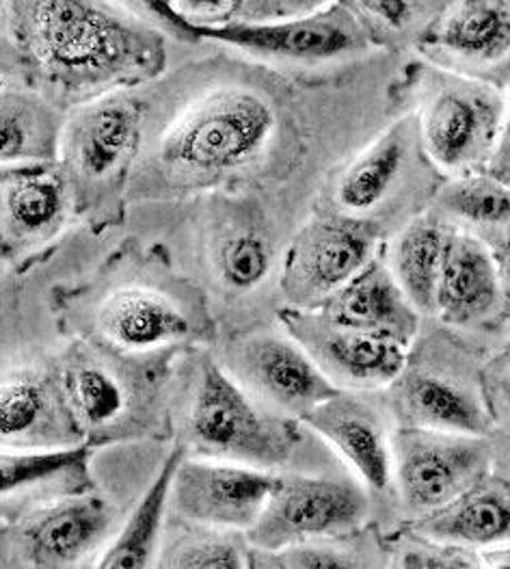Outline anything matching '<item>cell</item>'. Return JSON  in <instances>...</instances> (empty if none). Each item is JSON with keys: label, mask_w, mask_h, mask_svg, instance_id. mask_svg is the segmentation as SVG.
I'll list each match as a JSON object with an SVG mask.
<instances>
[{"label": "cell", "mask_w": 510, "mask_h": 569, "mask_svg": "<svg viewBox=\"0 0 510 569\" xmlns=\"http://www.w3.org/2000/svg\"><path fill=\"white\" fill-rule=\"evenodd\" d=\"M446 239L448 226L427 210L393 232L381 251L396 282L422 319L434 317V297Z\"/></svg>", "instance_id": "83f0119b"}, {"label": "cell", "mask_w": 510, "mask_h": 569, "mask_svg": "<svg viewBox=\"0 0 510 569\" xmlns=\"http://www.w3.org/2000/svg\"><path fill=\"white\" fill-rule=\"evenodd\" d=\"M84 445L57 370L16 368L0 377V448Z\"/></svg>", "instance_id": "7402d4cb"}, {"label": "cell", "mask_w": 510, "mask_h": 569, "mask_svg": "<svg viewBox=\"0 0 510 569\" xmlns=\"http://www.w3.org/2000/svg\"><path fill=\"white\" fill-rule=\"evenodd\" d=\"M314 310L340 326L392 338L404 347L413 345L424 323L422 315L396 282L383 253L372 258Z\"/></svg>", "instance_id": "cb8c5ba5"}, {"label": "cell", "mask_w": 510, "mask_h": 569, "mask_svg": "<svg viewBox=\"0 0 510 569\" xmlns=\"http://www.w3.org/2000/svg\"><path fill=\"white\" fill-rule=\"evenodd\" d=\"M502 353L510 356V333L504 338V342H502Z\"/></svg>", "instance_id": "ee69618b"}, {"label": "cell", "mask_w": 510, "mask_h": 569, "mask_svg": "<svg viewBox=\"0 0 510 569\" xmlns=\"http://www.w3.org/2000/svg\"><path fill=\"white\" fill-rule=\"evenodd\" d=\"M374 498L349 475L281 472L247 539L258 550H279L292 543L340 537L372 525Z\"/></svg>", "instance_id": "4fadbf2b"}, {"label": "cell", "mask_w": 510, "mask_h": 569, "mask_svg": "<svg viewBox=\"0 0 510 569\" xmlns=\"http://www.w3.org/2000/svg\"><path fill=\"white\" fill-rule=\"evenodd\" d=\"M111 2L118 4L119 9H123L126 13H130L132 18L157 29L173 43H189V41L199 40L193 33V27L187 24L176 13L171 0H111Z\"/></svg>", "instance_id": "e575fe53"}, {"label": "cell", "mask_w": 510, "mask_h": 569, "mask_svg": "<svg viewBox=\"0 0 510 569\" xmlns=\"http://www.w3.org/2000/svg\"><path fill=\"white\" fill-rule=\"evenodd\" d=\"M251 552L247 532L187 522V529L158 552L154 568L251 569Z\"/></svg>", "instance_id": "d6a6232c"}, {"label": "cell", "mask_w": 510, "mask_h": 569, "mask_svg": "<svg viewBox=\"0 0 510 569\" xmlns=\"http://www.w3.org/2000/svg\"><path fill=\"white\" fill-rule=\"evenodd\" d=\"M504 91H507L504 130H502V139H500L498 152H496V157H493V161H491L487 171L510 187V81L507 82Z\"/></svg>", "instance_id": "f35d334b"}, {"label": "cell", "mask_w": 510, "mask_h": 569, "mask_svg": "<svg viewBox=\"0 0 510 569\" xmlns=\"http://www.w3.org/2000/svg\"><path fill=\"white\" fill-rule=\"evenodd\" d=\"M413 54L374 50L303 70L217 41H171L164 72L141 87L130 208L253 196L301 226L340 164L413 109Z\"/></svg>", "instance_id": "6da1fadb"}, {"label": "cell", "mask_w": 510, "mask_h": 569, "mask_svg": "<svg viewBox=\"0 0 510 569\" xmlns=\"http://www.w3.org/2000/svg\"><path fill=\"white\" fill-rule=\"evenodd\" d=\"M303 425L333 448L374 502L392 509V416L383 392L338 390L316 406Z\"/></svg>", "instance_id": "e0dca14e"}, {"label": "cell", "mask_w": 510, "mask_h": 569, "mask_svg": "<svg viewBox=\"0 0 510 569\" xmlns=\"http://www.w3.org/2000/svg\"><path fill=\"white\" fill-rule=\"evenodd\" d=\"M277 470L187 455L176 470L171 507L182 522L251 529L279 486Z\"/></svg>", "instance_id": "ac0fdd59"}, {"label": "cell", "mask_w": 510, "mask_h": 569, "mask_svg": "<svg viewBox=\"0 0 510 569\" xmlns=\"http://www.w3.org/2000/svg\"><path fill=\"white\" fill-rule=\"evenodd\" d=\"M482 568L510 569V543H498L478 550Z\"/></svg>", "instance_id": "60d3db41"}, {"label": "cell", "mask_w": 510, "mask_h": 569, "mask_svg": "<svg viewBox=\"0 0 510 569\" xmlns=\"http://www.w3.org/2000/svg\"><path fill=\"white\" fill-rule=\"evenodd\" d=\"M413 54L476 81H510V0H452Z\"/></svg>", "instance_id": "ffe728a7"}, {"label": "cell", "mask_w": 510, "mask_h": 569, "mask_svg": "<svg viewBox=\"0 0 510 569\" xmlns=\"http://www.w3.org/2000/svg\"><path fill=\"white\" fill-rule=\"evenodd\" d=\"M4 260H11V249H9L7 237H4L2 226H0V262H4Z\"/></svg>", "instance_id": "7bdbcfd3"}, {"label": "cell", "mask_w": 510, "mask_h": 569, "mask_svg": "<svg viewBox=\"0 0 510 569\" xmlns=\"http://www.w3.org/2000/svg\"><path fill=\"white\" fill-rule=\"evenodd\" d=\"M386 543H388V568H482L478 550L454 546V543H443L404 527H398L392 532H388Z\"/></svg>", "instance_id": "836d02e7"}, {"label": "cell", "mask_w": 510, "mask_h": 569, "mask_svg": "<svg viewBox=\"0 0 510 569\" xmlns=\"http://www.w3.org/2000/svg\"><path fill=\"white\" fill-rule=\"evenodd\" d=\"M167 360H126L72 340L57 368L84 445L104 447L160 429Z\"/></svg>", "instance_id": "9c48e42d"}, {"label": "cell", "mask_w": 510, "mask_h": 569, "mask_svg": "<svg viewBox=\"0 0 510 569\" xmlns=\"http://www.w3.org/2000/svg\"><path fill=\"white\" fill-rule=\"evenodd\" d=\"M221 367L260 406L301 420L338 392L286 329H247L223 345Z\"/></svg>", "instance_id": "9a60e30c"}, {"label": "cell", "mask_w": 510, "mask_h": 569, "mask_svg": "<svg viewBox=\"0 0 510 569\" xmlns=\"http://www.w3.org/2000/svg\"><path fill=\"white\" fill-rule=\"evenodd\" d=\"M484 392L496 418V431L510 433V356L502 353L484 365Z\"/></svg>", "instance_id": "d590c367"}, {"label": "cell", "mask_w": 510, "mask_h": 569, "mask_svg": "<svg viewBox=\"0 0 510 569\" xmlns=\"http://www.w3.org/2000/svg\"><path fill=\"white\" fill-rule=\"evenodd\" d=\"M189 455L187 447L178 442L164 457L158 468L152 486L146 489L134 511L126 520L123 529L104 550L98 568L102 569H148L157 566L160 552V537L164 529V518L171 505V486L178 466Z\"/></svg>", "instance_id": "f1b7e54d"}, {"label": "cell", "mask_w": 510, "mask_h": 569, "mask_svg": "<svg viewBox=\"0 0 510 569\" xmlns=\"http://www.w3.org/2000/svg\"><path fill=\"white\" fill-rule=\"evenodd\" d=\"M493 450V436L393 427L392 511L400 525L446 507L491 472Z\"/></svg>", "instance_id": "8fae6325"}, {"label": "cell", "mask_w": 510, "mask_h": 569, "mask_svg": "<svg viewBox=\"0 0 510 569\" xmlns=\"http://www.w3.org/2000/svg\"><path fill=\"white\" fill-rule=\"evenodd\" d=\"M72 223V198L59 161L0 164V226L11 260L50 256Z\"/></svg>", "instance_id": "d6986e66"}, {"label": "cell", "mask_w": 510, "mask_h": 569, "mask_svg": "<svg viewBox=\"0 0 510 569\" xmlns=\"http://www.w3.org/2000/svg\"><path fill=\"white\" fill-rule=\"evenodd\" d=\"M169 54V38L111 0H7L0 16V79L66 113L154 81Z\"/></svg>", "instance_id": "7a4b0ae2"}, {"label": "cell", "mask_w": 510, "mask_h": 569, "mask_svg": "<svg viewBox=\"0 0 510 569\" xmlns=\"http://www.w3.org/2000/svg\"><path fill=\"white\" fill-rule=\"evenodd\" d=\"M482 351L434 319H424L402 370L381 390L396 427L493 436Z\"/></svg>", "instance_id": "8992f818"}, {"label": "cell", "mask_w": 510, "mask_h": 569, "mask_svg": "<svg viewBox=\"0 0 510 569\" xmlns=\"http://www.w3.org/2000/svg\"><path fill=\"white\" fill-rule=\"evenodd\" d=\"M429 212L443 226L500 251L510 241V187L489 171L446 178Z\"/></svg>", "instance_id": "4316f807"}, {"label": "cell", "mask_w": 510, "mask_h": 569, "mask_svg": "<svg viewBox=\"0 0 510 569\" xmlns=\"http://www.w3.org/2000/svg\"><path fill=\"white\" fill-rule=\"evenodd\" d=\"M66 116L40 91L0 79V164L57 161Z\"/></svg>", "instance_id": "484cf974"}, {"label": "cell", "mask_w": 510, "mask_h": 569, "mask_svg": "<svg viewBox=\"0 0 510 569\" xmlns=\"http://www.w3.org/2000/svg\"><path fill=\"white\" fill-rule=\"evenodd\" d=\"M388 568L386 532L368 525L340 537L292 543L279 550L251 552V569H370Z\"/></svg>", "instance_id": "4dcf8cb0"}, {"label": "cell", "mask_w": 510, "mask_h": 569, "mask_svg": "<svg viewBox=\"0 0 510 569\" xmlns=\"http://www.w3.org/2000/svg\"><path fill=\"white\" fill-rule=\"evenodd\" d=\"M59 329L104 353L152 362L217 340L208 295L173 262L169 244L130 234L74 284L50 290Z\"/></svg>", "instance_id": "3957f363"}, {"label": "cell", "mask_w": 510, "mask_h": 569, "mask_svg": "<svg viewBox=\"0 0 510 569\" xmlns=\"http://www.w3.org/2000/svg\"><path fill=\"white\" fill-rule=\"evenodd\" d=\"M116 509L102 496L80 491L33 511L20 527L18 541L27 566L72 568L111 532Z\"/></svg>", "instance_id": "603a6c76"}, {"label": "cell", "mask_w": 510, "mask_h": 569, "mask_svg": "<svg viewBox=\"0 0 510 569\" xmlns=\"http://www.w3.org/2000/svg\"><path fill=\"white\" fill-rule=\"evenodd\" d=\"M386 239L353 219L314 208L283 249L277 290L281 303L314 310L381 253Z\"/></svg>", "instance_id": "5bb4252c"}, {"label": "cell", "mask_w": 510, "mask_h": 569, "mask_svg": "<svg viewBox=\"0 0 510 569\" xmlns=\"http://www.w3.org/2000/svg\"><path fill=\"white\" fill-rule=\"evenodd\" d=\"M331 0H238L234 20L242 22H267L279 18H292L310 13Z\"/></svg>", "instance_id": "8d00e7d4"}, {"label": "cell", "mask_w": 510, "mask_h": 569, "mask_svg": "<svg viewBox=\"0 0 510 569\" xmlns=\"http://www.w3.org/2000/svg\"><path fill=\"white\" fill-rule=\"evenodd\" d=\"M400 527L471 550L510 543V479L491 470L446 507Z\"/></svg>", "instance_id": "d4e9b609"}, {"label": "cell", "mask_w": 510, "mask_h": 569, "mask_svg": "<svg viewBox=\"0 0 510 569\" xmlns=\"http://www.w3.org/2000/svg\"><path fill=\"white\" fill-rule=\"evenodd\" d=\"M276 319L338 390L381 392L398 377L409 356V347L392 338L340 326L318 310L281 306Z\"/></svg>", "instance_id": "2e32d148"}, {"label": "cell", "mask_w": 510, "mask_h": 569, "mask_svg": "<svg viewBox=\"0 0 510 569\" xmlns=\"http://www.w3.org/2000/svg\"><path fill=\"white\" fill-rule=\"evenodd\" d=\"M493 470L510 479V433L496 431L493 433Z\"/></svg>", "instance_id": "ab89813d"}, {"label": "cell", "mask_w": 510, "mask_h": 569, "mask_svg": "<svg viewBox=\"0 0 510 569\" xmlns=\"http://www.w3.org/2000/svg\"><path fill=\"white\" fill-rule=\"evenodd\" d=\"M411 100L424 150L446 178L489 169L507 120L504 87L476 81L416 57Z\"/></svg>", "instance_id": "30bf717a"}, {"label": "cell", "mask_w": 510, "mask_h": 569, "mask_svg": "<svg viewBox=\"0 0 510 569\" xmlns=\"http://www.w3.org/2000/svg\"><path fill=\"white\" fill-rule=\"evenodd\" d=\"M160 206L173 214L176 230L189 237L210 278L234 297L251 295L279 276L283 249L299 228L253 196L208 193Z\"/></svg>", "instance_id": "52a82bcc"}, {"label": "cell", "mask_w": 510, "mask_h": 569, "mask_svg": "<svg viewBox=\"0 0 510 569\" xmlns=\"http://www.w3.org/2000/svg\"><path fill=\"white\" fill-rule=\"evenodd\" d=\"M446 176L432 164L416 111H407L331 176L316 208L368 226L386 241L427 212Z\"/></svg>", "instance_id": "5b68a950"}, {"label": "cell", "mask_w": 510, "mask_h": 569, "mask_svg": "<svg viewBox=\"0 0 510 569\" xmlns=\"http://www.w3.org/2000/svg\"><path fill=\"white\" fill-rule=\"evenodd\" d=\"M432 319L463 336L493 327L510 333L509 297L489 244L448 228Z\"/></svg>", "instance_id": "44dd1931"}, {"label": "cell", "mask_w": 510, "mask_h": 569, "mask_svg": "<svg viewBox=\"0 0 510 569\" xmlns=\"http://www.w3.org/2000/svg\"><path fill=\"white\" fill-rule=\"evenodd\" d=\"M89 445L57 448H0V498L40 489L80 493L93 488Z\"/></svg>", "instance_id": "f546056e"}, {"label": "cell", "mask_w": 510, "mask_h": 569, "mask_svg": "<svg viewBox=\"0 0 510 569\" xmlns=\"http://www.w3.org/2000/svg\"><path fill=\"white\" fill-rule=\"evenodd\" d=\"M509 323H510V303H509Z\"/></svg>", "instance_id": "bcb514c9"}, {"label": "cell", "mask_w": 510, "mask_h": 569, "mask_svg": "<svg viewBox=\"0 0 510 569\" xmlns=\"http://www.w3.org/2000/svg\"><path fill=\"white\" fill-rule=\"evenodd\" d=\"M193 33L199 40L217 41L256 59L303 70L349 63L377 50L340 0L292 18L232 20L208 29L193 27Z\"/></svg>", "instance_id": "7c38bea8"}, {"label": "cell", "mask_w": 510, "mask_h": 569, "mask_svg": "<svg viewBox=\"0 0 510 569\" xmlns=\"http://www.w3.org/2000/svg\"><path fill=\"white\" fill-rule=\"evenodd\" d=\"M303 427L260 406L212 356L201 358L184 411L189 455L279 472L303 447Z\"/></svg>", "instance_id": "ba28073f"}, {"label": "cell", "mask_w": 510, "mask_h": 569, "mask_svg": "<svg viewBox=\"0 0 510 569\" xmlns=\"http://www.w3.org/2000/svg\"><path fill=\"white\" fill-rule=\"evenodd\" d=\"M4 4H7V0H0V16H2V11H4Z\"/></svg>", "instance_id": "f6af8a7d"}, {"label": "cell", "mask_w": 510, "mask_h": 569, "mask_svg": "<svg viewBox=\"0 0 510 569\" xmlns=\"http://www.w3.org/2000/svg\"><path fill=\"white\" fill-rule=\"evenodd\" d=\"M496 260H498L500 276H502V284H504V290H507V297H509L510 303V241L504 244L500 251H496Z\"/></svg>", "instance_id": "b9f144b4"}, {"label": "cell", "mask_w": 510, "mask_h": 569, "mask_svg": "<svg viewBox=\"0 0 510 569\" xmlns=\"http://www.w3.org/2000/svg\"><path fill=\"white\" fill-rule=\"evenodd\" d=\"M377 50L413 54L452 0H340Z\"/></svg>", "instance_id": "1f68e13d"}, {"label": "cell", "mask_w": 510, "mask_h": 569, "mask_svg": "<svg viewBox=\"0 0 510 569\" xmlns=\"http://www.w3.org/2000/svg\"><path fill=\"white\" fill-rule=\"evenodd\" d=\"M143 113L141 87H132L84 102L66 116L57 161L68 180L74 223L93 237H107L128 223Z\"/></svg>", "instance_id": "277c9868"}, {"label": "cell", "mask_w": 510, "mask_h": 569, "mask_svg": "<svg viewBox=\"0 0 510 569\" xmlns=\"http://www.w3.org/2000/svg\"><path fill=\"white\" fill-rule=\"evenodd\" d=\"M176 13L191 27H219L232 22L238 0H171Z\"/></svg>", "instance_id": "74e56055"}]
</instances>
